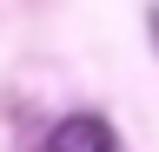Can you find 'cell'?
Segmentation results:
<instances>
[{"mask_svg":"<svg viewBox=\"0 0 159 152\" xmlns=\"http://www.w3.org/2000/svg\"><path fill=\"white\" fill-rule=\"evenodd\" d=\"M47 152H113V132H106V119L80 112V119H60L47 132Z\"/></svg>","mask_w":159,"mask_h":152,"instance_id":"cell-1","label":"cell"},{"mask_svg":"<svg viewBox=\"0 0 159 152\" xmlns=\"http://www.w3.org/2000/svg\"><path fill=\"white\" fill-rule=\"evenodd\" d=\"M152 33H159V7H152Z\"/></svg>","mask_w":159,"mask_h":152,"instance_id":"cell-2","label":"cell"}]
</instances>
